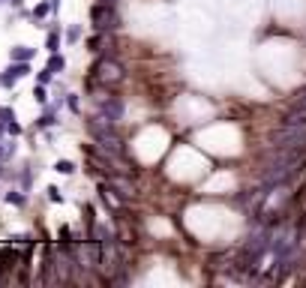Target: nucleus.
Instances as JSON below:
<instances>
[{"label": "nucleus", "instance_id": "nucleus-25", "mask_svg": "<svg viewBox=\"0 0 306 288\" xmlns=\"http://www.w3.org/2000/svg\"><path fill=\"white\" fill-rule=\"evenodd\" d=\"M3 132H6V123H3V120H0V135H3Z\"/></svg>", "mask_w": 306, "mask_h": 288}, {"label": "nucleus", "instance_id": "nucleus-15", "mask_svg": "<svg viewBox=\"0 0 306 288\" xmlns=\"http://www.w3.org/2000/svg\"><path fill=\"white\" fill-rule=\"evenodd\" d=\"M33 99H36L39 105H48V93H45V84H36V87H33Z\"/></svg>", "mask_w": 306, "mask_h": 288}, {"label": "nucleus", "instance_id": "nucleus-18", "mask_svg": "<svg viewBox=\"0 0 306 288\" xmlns=\"http://www.w3.org/2000/svg\"><path fill=\"white\" fill-rule=\"evenodd\" d=\"M66 105H69V111H72V114H78V111H81V105H78V96H75V93H69Z\"/></svg>", "mask_w": 306, "mask_h": 288}, {"label": "nucleus", "instance_id": "nucleus-28", "mask_svg": "<svg viewBox=\"0 0 306 288\" xmlns=\"http://www.w3.org/2000/svg\"><path fill=\"white\" fill-rule=\"evenodd\" d=\"M0 84H3V75H0Z\"/></svg>", "mask_w": 306, "mask_h": 288}, {"label": "nucleus", "instance_id": "nucleus-17", "mask_svg": "<svg viewBox=\"0 0 306 288\" xmlns=\"http://www.w3.org/2000/svg\"><path fill=\"white\" fill-rule=\"evenodd\" d=\"M0 120H3V123H9V120H15V111H12L9 105H0Z\"/></svg>", "mask_w": 306, "mask_h": 288}, {"label": "nucleus", "instance_id": "nucleus-27", "mask_svg": "<svg viewBox=\"0 0 306 288\" xmlns=\"http://www.w3.org/2000/svg\"><path fill=\"white\" fill-rule=\"evenodd\" d=\"M102 3H117V0H102Z\"/></svg>", "mask_w": 306, "mask_h": 288}, {"label": "nucleus", "instance_id": "nucleus-19", "mask_svg": "<svg viewBox=\"0 0 306 288\" xmlns=\"http://www.w3.org/2000/svg\"><path fill=\"white\" fill-rule=\"evenodd\" d=\"M6 132H9L12 138H15V135H21V123H18V120H9V123H6Z\"/></svg>", "mask_w": 306, "mask_h": 288}, {"label": "nucleus", "instance_id": "nucleus-14", "mask_svg": "<svg viewBox=\"0 0 306 288\" xmlns=\"http://www.w3.org/2000/svg\"><path fill=\"white\" fill-rule=\"evenodd\" d=\"M78 39H81V24H72V27L66 30V42H69V45H75Z\"/></svg>", "mask_w": 306, "mask_h": 288}, {"label": "nucleus", "instance_id": "nucleus-9", "mask_svg": "<svg viewBox=\"0 0 306 288\" xmlns=\"http://www.w3.org/2000/svg\"><path fill=\"white\" fill-rule=\"evenodd\" d=\"M3 198H6V204H12V207H24V204H27L24 192H18V189H9V192H6Z\"/></svg>", "mask_w": 306, "mask_h": 288}, {"label": "nucleus", "instance_id": "nucleus-23", "mask_svg": "<svg viewBox=\"0 0 306 288\" xmlns=\"http://www.w3.org/2000/svg\"><path fill=\"white\" fill-rule=\"evenodd\" d=\"M0 159H6V144L0 141Z\"/></svg>", "mask_w": 306, "mask_h": 288}, {"label": "nucleus", "instance_id": "nucleus-2", "mask_svg": "<svg viewBox=\"0 0 306 288\" xmlns=\"http://www.w3.org/2000/svg\"><path fill=\"white\" fill-rule=\"evenodd\" d=\"M117 3H96L93 9H90V24L96 27V30H102V33H108V30H117L120 27V15H117V9H114Z\"/></svg>", "mask_w": 306, "mask_h": 288}, {"label": "nucleus", "instance_id": "nucleus-3", "mask_svg": "<svg viewBox=\"0 0 306 288\" xmlns=\"http://www.w3.org/2000/svg\"><path fill=\"white\" fill-rule=\"evenodd\" d=\"M24 75H30V60H12L3 69V87H15Z\"/></svg>", "mask_w": 306, "mask_h": 288}, {"label": "nucleus", "instance_id": "nucleus-20", "mask_svg": "<svg viewBox=\"0 0 306 288\" xmlns=\"http://www.w3.org/2000/svg\"><path fill=\"white\" fill-rule=\"evenodd\" d=\"M48 198H51V201H63V192H60L57 186H48Z\"/></svg>", "mask_w": 306, "mask_h": 288}, {"label": "nucleus", "instance_id": "nucleus-1", "mask_svg": "<svg viewBox=\"0 0 306 288\" xmlns=\"http://www.w3.org/2000/svg\"><path fill=\"white\" fill-rule=\"evenodd\" d=\"M126 81V69H123V63L120 60H114V57H99L93 66H90V81H87V87H105V90H114V87H120Z\"/></svg>", "mask_w": 306, "mask_h": 288}, {"label": "nucleus", "instance_id": "nucleus-7", "mask_svg": "<svg viewBox=\"0 0 306 288\" xmlns=\"http://www.w3.org/2000/svg\"><path fill=\"white\" fill-rule=\"evenodd\" d=\"M48 69H51L54 75H60V72L66 69V57H63L60 51H54V54H48Z\"/></svg>", "mask_w": 306, "mask_h": 288}, {"label": "nucleus", "instance_id": "nucleus-21", "mask_svg": "<svg viewBox=\"0 0 306 288\" xmlns=\"http://www.w3.org/2000/svg\"><path fill=\"white\" fill-rule=\"evenodd\" d=\"M15 156V141H6V159Z\"/></svg>", "mask_w": 306, "mask_h": 288}, {"label": "nucleus", "instance_id": "nucleus-10", "mask_svg": "<svg viewBox=\"0 0 306 288\" xmlns=\"http://www.w3.org/2000/svg\"><path fill=\"white\" fill-rule=\"evenodd\" d=\"M45 48H48V54L60 51V30H57V27H54V30L48 33V39H45Z\"/></svg>", "mask_w": 306, "mask_h": 288}, {"label": "nucleus", "instance_id": "nucleus-16", "mask_svg": "<svg viewBox=\"0 0 306 288\" xmlns=\"http://www.w3.org/2000/svg\"><path fill=\"white\" fill-rule=\"evenodd\" d=\"M51 78H54V72H51L48 66H45V69H42V72L36 75V81H39V84H51Z\"/></svg>", "mask_w": 306, "mask_h": 288}, {"label": "nucleus", "instance_id": "nucleus-13", "mask_svg": "<svg viewBox=\"0 0 306 288\" xmlns=\"http://www.w3.org/2000/svg\"><path fill=\"white\" fill-rule=\"evenodd\" d=\"M54 171L69 177V174H75V162H69V159H57V162H54Z\"/></svg>", "mask_w": 306, "mask_h": 288}, {"label": "nucleus", "instance_id": "nucleus-5", "mask_svg": "<svg viewBox=\"0 0 306 288\" xmlns=\"http://www.w3.org/2000/svg\"><path fill=\"white\" fill-rule=\"evenodd\" d=\"M108 183H111V189L120 195V198H135V186L126 180V177H117V174H108Z\"/></svg>", "mask_w": 306, "mask_h": 288}, {"label": "nucleus", "instance_id": "nucleus-11", "mask_svg": "<svg viewBox=\"0 0 306 288\" xmlns=\"http://www.w3.org/2000/svg\"><path fill=\"white\" fill-rule=\"evenodd\" d=\"M48 12H54V9H51V0H48V3H36V6H33V12H30V18H33V21H39V18H45Z\"/></svg>", "mask_w": 306, "mask_h": 288}, {"label": "nucleus", "instance_id": "nucleus-29", "mask_svg": "<svg viewBox=\"0 0 306 288\" xmlns=\"http://www.w3.org/2000/svg\"><path fill=\"white\" fill-rule=\"evenodd\" d=\"M3 3H6V0H0V6H3Z\"/></svg>", "mask_w": 306, "mask_h": 288}, {"label": "nucleus", "instance_id": "nucleus-4", "mask_svg": "<svg viewBox=\"0 0 306 288\" xmlns=\"http://www.w3.org/2000/svg\"><path fill=\"white\" fill-rule=\"evenodd\" d=\"M123 111H126V105H123V99L120 96H105V99H99V114H105L108 120H120L123 117Z\"/></svg>", "mask_w": 306, "mask_h": 288}, {"label": "nucleus", "instance_id": "nucleus-8", "mask_svg": "<svg viewBox=\"0 0 306 288\" xmlns=\"http://www.w3.org/2000/svg\"><path fill=\"white\" fill-rule=\"evenodd\" d=\"M36 54V48H27V45H15V48H9V57L12 60H30Z\"/></svg>", "mask_w": 306, "mask_h": 288}, {"label": "nucleus", "instance_id": "nucleus-12", "mask_svg": "<svg viewBox=\"0 0 306 288\" xmlns=\"http://www.w3.org/2000/svg\"><path fill=\"white\" fill-rule=\"evenodd\" d=\"M102 45H105V33H102V30H96V36H90V39H87V48L96 54V51H102Z\"/></svg>", "mask_w": 306, "mask_h": 288}, {"label": "nucleus", "instance_id": "nucleus-6", "mask_svg": "<svg viewBox=\"0 0 306 288\" xmlns=\"http://www.w3.org/2000/svg\"><path fill=\"white\" fill-rule=\"evenodd\" d=\"M15 261H18V252H15L12 246H3V249H0V270L15 267Z\"/></svg>", "mask_w": 306, "mask_h": 288}, {"label": "nucleus", "instance_id": "nucleus-26", "mask_svg": "<svg viewBox=\"0 0 306 288\" xmlns=\"http://www.w3.org/2000/svg\"><path fill=\"white\" fill-rule=\"evenodd\" d=\"M3 174H6V171H3V165H0V177H3Z\"/></svg>", "mask_w": 306, "mask_h": 288}, {"label": "nucleus", "instance_id": "nucleus-24", "mask_svg": "<svg viewBox=\"0 0 306 288\" xmlns=\"http://www.w3.org/2000/svg\"><path fill=\"white\" fill-rule=\"evenodd\" d=\"M6 3H9V6H21L24 0H6Z\"/></svg>", "mask_w": 306, "mask_h": 288}, {"label": "nucleus", "instance_id": "nucleus-22", "mask_svg": "<svg viewBox=\"0 0 306 288\" xmlns=\"http://www.w3.org/2000/svg\"><path fill=\"white\" fill-rule=\"evenodd\" d=\"M12 243H30V237H27V234H15Z\"/></svg>", "mask_w": 306, "mask_h": 288}]
</instances>
